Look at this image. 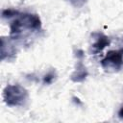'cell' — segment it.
Returning a JSON list of instances; mask_svg holds the SVG:
<instances>
[{
	"label": "cell",
	"instance_id": "obj_1",
	"mask_svg": "<svg viewBox=\"0 0 123 123\" xmlns=\"http://www.w3.org/2000/svg\"><path fill=\"white\" fill-rule=\"evenodd\" d=\"M41 29V20L35 13H20L11 24V37L12 39L20 38L25 32H37Z\"/></svg>",
	"mask_w": 123,
	"mask_h": 123
},
{
	"label": "cell",
	"instance_id": "obj_2",
	"mask_svg": "<svg viewBox=\"0 0 123 123\" xmlns=\"http://www.w3.org/2000/svg\"><path fill=\"white\" fill-rule=\"evenodd\" d=\"M3 98L10 107L23 106L28 100V91L20 85H8L3 90Z\"/></svg>",
	"mask_w": 123,
	"mask_h": 123
},
{
	"label": "cell",
	"instance_id": "obj_3",
	"mask_svg": "<svg viewBox=\"0 0 123 123\" xmlns=\"http://www.w3.org/2000/svg\"><path fill=\"white\" fill-rule=\"evenodd\" d=\"M101 65L105 71L116 72L120 69L122 65L120 52L119 51H110L106 57L101 61Z\"/></svg>",
	"mask_w": 123,
	"mask_h": 123
},
{
	"label": "cell",
	"instance_id": "obj_4",
	"mask_svg": "<svg viewBox=\"0 0 123 123\" xmlns=\"http://www.w3.org/2000/svg\"><path fill=\"white\" fill-rule=\"evenodd\" d=\"M1 61H4L5 59H12L14 58V55L16 54L15 45L12 43V38H1Z\"/></svg>",
	"mask_w": 123,
	"mask_h": 123
},
{
	"label": "cell",
	"instance_id": "obj_5",
	"mask_svg": "<svg viewBox=\"0 0 123 123\" xmlns=\"http://www.w3.org/2000/svg\"><path fill=\"white\" fill-rule=\"evenodd\" d=\"M93 43H92V48L95 53L101 52L105 47H107L110 44V38L105 36L102 33H93L91 35Z\"/></svg>",
	"mask_w": 123,
	"mask_h": 123
},
{
	"label": "cell",
	"instance_id": "obj_6",
	"mask_svg": "<svg viewBox=\"0 0 123 123\" xmlns=\"http://www.w3.org/2000/svg\"><path fill=\"white\" fill-rule=\"evenodd\" d=\"M87 74L88 73H87V70H86V66L80 61L79 63L77 64V67H76L75 71L71 74V80L75 83H81V82L86 80V78L87 77Z\"/></svg>",
	"mask_w": 123,
	"mask_h": 123
},
{
	"label": "cell",
	"instance_id": "obj_7",
	"mask_svg": "<svg viewBox=\"0 0 123 123\" xmlns=\"http://www.w3.org/2000/svg\"><path fill=\"white\" fill-rule=\"evenodd\" d=\"M19 14L18 11L12 10V9H6L2 11V17L3 18H10L12 16H17Z\"/></svg>",
	"mask_w": 123,
	"mask_h": 123
},
{
	"label": "cell",
	"instance_id": "obj_8",
	"mask_svg": "<svg viewBox=\"0 0 123 123\" xmlns=\"http://www.w3.org/2000/svg\"><path fill=\"white\" fill-rule=\"evenodd\" d=\"M55 76H56V75H55L54 72H49V73H47V74L43 77V83H44V84H47V85L51 84V83L54 81Z\"/></svg>",
	"mask_w": 123,
	"mask_h": 123
},
{
	"label": "cell",
	"instance_id": "obj_9",
	"mask_svg": "<svg viewBox=\"0 0 123 123\" xmlns=\"http://www.w3.org/2000/svg\"><path fill=\"white\" fill-rule=\"evenodd\" d=\"M67 1L75 8H82L87 2V0H67Z\"/></svg>",
	"mask_w": 123,
	"mask_h": 123
},
{
	"label": "cell",
	"instance_id": "obj_10",
	"mask_svg": "<svg viewBox=\"0 0 123 123\" xmlns=\"http://www.w3.org/2000/svg\"><path fill=\"white\" fill-rule=\"evenodd\" d=\"M118 116H119V118L123 119V107H121V109L119 110V111H118Z\"/></svg>",
	"mask_w": 123,
	"mask_h": 123
},
{
	"label": "cell",
	"instance_id": "obj_11",
	"mask_svg": "<svg viewBox=\"0 0 123 123\" xmlns=\"http://www.w3.org/2000/svg\"><path fill=\"white\" fill-rule=\"evenodd\" d=\"M77 53H78V54L76 55L77 57H79V58H83V57H84V52H83L82 50H78Z\"/></svg>",
	"mask_w": 123,
	"mask_h": 123
},
{
	"label": "cell",
	"instance_id": "obj_12",
	"mask_svg": "<svg viewBox=\"0 0 123 123\" xmlns=\"http://www.w3.org/2000/svg\"><path fill=\"white\" fill-rule=\"evenodd\" d=\"M120 52V57H121V62H122V64H123V49L119 51Z\"/></svg>",
	"mask_w": 123,
	"mask_h": 123
}]
</instances>
